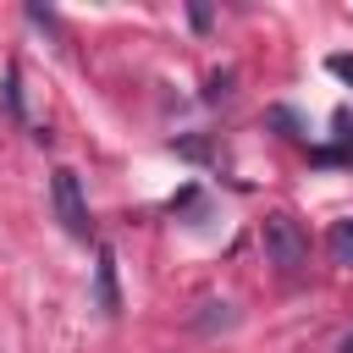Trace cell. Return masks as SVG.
Listing matches in <instances>:
<instances>
[{"label": "cell", "mask_w": 353, "mask_h": 353, "mask_svg": "<svg viewBox=\"0 0 353 353\" xmlns=\"http://www.w3.org/2000/svg\"><path fill=\"white\" fill-rule=\"evenodd\" d=\"M0 99H6V110H11V121H28V116H22V88H17V66H6V83H0Z\"/></svg>", "instance_id": "5b68a950"}, {"label": "cell", "mask_w": 353, "mask_h": 353, "mask_svg": "<svg viewBox=\"0 0 353 353\" xmlns=\"http://www.w3.org/2000/svg\"><path fill=\"white\" fill-rule=\"evenodd\" d=\"M94 298H99V314H121V287H116V254L99 248L94 259Z\"/></svg>", "instance_id": "3957f363"}, {"label": "cell", "mask_w": 353, "mask_h": 353, "mask_svg": "<svg viewBox=\"0 0 353 353\" xmlns=\"http://www.w3.org/2000/svg\"><path fill=\"white\" fill-rule=\"evenodd\" d=\"M325 254H331V265H347V270H353V215H347V221H331Z\"/></svg>", "instance_id": "277c9868"}, {"label": "cell", "mask_w": 353, "mask_h": 353, "mask_svg": "<svg viewBox=\"0 0 353 353\" xmlns=\"http://www.w3.org/2000/svg\"><path fill=\"white\" fill-rule=\"evenodd\" d=\"M331 72H342V77H353V61H347V55H336V61H331Z\"/></svg>", "instance_id": "52a82bcc"}, {"label": "cell", "mask_w": 353, "mask_h": 353, "mask_svg": "<svg viewBox=\"0 0 353 353\" xmlns=\"http://www.w3.org/2000/svg\"><path fill=\"white\" fill-rule=\"evenodd\" d=\"M50 199H55V215H61V226L72 232V237H88V204H83V182H77V171H55L50 176Z\"/></svg>", "instance_id": "7a4b0ae2"}, {"label": "cell", "mask_w": 353, "mask_h": 353, "mask_svg": "<svg viewBox=\"0 0 353 353\" xmlns=\"http://www.w3.org/2000/svg\"><path fill=\"white\" fill-rule=\"evenodd\" d=\"M259 243H265V259H270L281 276L303 270V259H309V237H303L298 215H287V210H270V215L259 221Z\"/></svg>", "instance_id": "6da1fadb"}, {"label": "cell", "mask_w": 353, "mask_h": 353, "mask_svg": "<svg viewBox=\"0 0 353 353\" xmlns=\"http://www.w3.org/2000/svg\"><path fill=\"white\" fill-rule=\"evenodd\" d=\"M171 149H182V154H193V160H204V154H210V143H204V138H182V143H171Z\"/></svg>", "instance_id": "8992f818"}]
</instances>
